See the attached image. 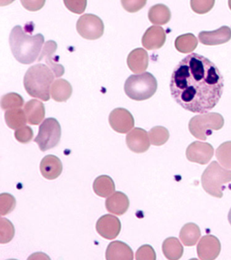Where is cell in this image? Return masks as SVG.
<instances>
[{
    "mask_svg": "<svg viewBox=\"0 0 231 260\" xmlns=\"http://www.w3.org/2000/svg\"><path fill=\"white\" fill-rule=\"evenodd\" d=\"M16 199L9 193H3L0 195V214L6 215L12 212L16 206Z\"/></svg>",
    "mask_w": 231,
    "mask_h": 260,
    "instance_id": "d6a6232c",
    "label": "cell"
},
{
    "mask_svg": "<svg viewBox=\"0 0 231 260\" xmlns=\"http://www.w3.org/2000/svg\"><path fill=\"white\" fill-rule=\"evenodd\" d=\"M5 120L7 125L13 129H18L27 123L25 111L16 108L9 109L5 113Z\"/></svg>",
    "mask_w": 231,
    "mask_h": 260,
    "instance_id": "4316f807",
    "label": "cell"
},
{
    "mask_svg": "<svg viewBox=\"0 0 231 260\" xmlns=\"http://www.w3.org/2000/svg\"><path fill=\"white\" fill-rule=\"evenodd\" d=\"M105 206L109 212L117 215H122L129 209L128 197L124 193L117 191L107 199Z\"/></svg>",
    "mask_w": 231,
    "mask_h": 260,
    "instance_id": "ac0fdd59",
    "label": "cell"
},
{
    "mask_svg": "<svg viewBox=\"0 0 231 260\" xmlns=\"http://www.w3.org/2000/svg\"><path fill=\"white\" fill-rule=\"evenodd\" d=\"M94 192L101 197H108L112 194L115 190L114 181L107 175L98 176L95 179L93 184Z\"/></svg>",
    "mask_w": 231,
    "mask_h": 260,
    "instance_id": "d4e9b609",
    "label": "cell"
},
{
    "mask_svg": "<svg viewBox=\"0 0 231 260\" xmlns=\"http://www.w3.org/2000/svg\"><path fill=\"white\" fill-rule=\"evenodd\" d=\"M150 141L153 145L161 146L168 142L170 133L166 127L156 126L152 128L149 132Z\"/></svg>",
    "mask_w": 231,
    "mask_h": 260,
    "instance_id": "f1b7e54d",
    "label": "cell"
},
{
    "mask_svg": "<svg viewBox=\"0 0 231 260\" xmlns=\"http://www.w3.org/2000/svg\"><path fill=\"white\" fill-rule=\"evenodd\" d=\"M111 127L115 132L125 134L135 126V119L130 112L123 108H117L111 112L109 117Z\"/></svg>",
    "mask_w": 231,
    "mask_h": 260,
    "instance_id": "30bf717a",
    "label": "cell"
},
{
    "mask_svg": "<svg viewBox=\"0 0 231 260\" xmlns=\"http://www.w3.org/2000/svg\"><path fill=\"white\" fill-rule=\"evenodd\" d=\"M214 152V148L210 144L195 141L188 146L186 155L190 161L206 165L212 159Z\"/></svg>",
    "mask_w": 231,
    "mask_h": 260,
    "instance_id": "9c48e42d",
    "label": "cell"
},
{
    "mask_svg": "<svg viewBox=\"0 0 231 260\" xmlns=\"http://www.w3.org/2000/svg\"><path fill=\"white\" fill-rule=\"evenodd\" d=\"M52 71L44 64H35L28 69L24 77V86L31 97L49 101L50 87L55 76Z\"/></svg>",
    "mask_w": 231,
    "mask_h": 260,
    "instance_id": "3957f363",
    "label": "cell"
},
{
    "mask_svg": "<svg viewBox=\"0 0 231 260\" xmlns=\"http://www.w3.org/2000/svg\"><path fill=\"white\" fill-rule=\"evenodd\" d=\"M121 5L130 13L139 12L147 4V0H121Z\"/></svg>",
    "mask_w": 231,
    "mask_h": 260,
    "instance_id": "d590c367",
    "label": "cell"
},
{
    "mask_svg": "<svg viewBox=\"0 0 231 260\" xmlns=\"http://www.w3.org/2000/svg\"><path fill=\"white\" fill-rule=\"evenodd\" d=\"M11 51L16 60L24 64H30L38 58L44 43L41 34L31 36L27 34L22 26H15L9 38Z\"/></svg>",
    "mask_w": 231,
    "mask_h": 260,
    "instance_id": "7a4b0ae2",
    "label": "cell"
},
{
    "mask_svg": "<svg viewBox=\"0 0 231 260\" xmlns=\"http://www.w3.org/2000/svg\"><path fill=\"white\" fill-rule=\"evenodd\" d=\"M127 65L133 73H141L147 70L149 65V55L143 48H137L129 53L127 59Z\"/></svg>",
    "mask_w": 231,
    "mask_h": 260,
    "instance_id": "ffe728a7",
    "label": "cell"
},
{
    "mask_svg": "<svg viewBox=\"0 0 231 260\" xmlns=\"http://www.w3.org/2000/svg\"><path fill=\"white\" fill-rule=\"evenodd\" d=\"M215 0H190V7L196 14L208 13L214 8Z\"/></svg>",
    "mask_w": 231,
    "mask_h": 260,
    "instance_id": "836d02e7",
    "label": "cell"
},
{
    "mask_svg": "<svg viewBox=\"0 0 231 260\" xmlns=\"http://www.w3.org/2000/svg\"><path fill=\"white\" fill-rule=\"evenodd\" d=\"M231 182V170L222 168L217 161L211 162L202 176V186L208 194L222 198L224 184Z\"/></svg>",
    "mask_w": 231,
    "mask_h": 260,
    "instance_id": "5b68a950",
    "label": "cell"
},
{
    "mask_svg": "<svg viewBox=\"0 0 231 260\" xmlns=\"http://www.w3.org/2000/svg\"><path fill=\"white\" fill-rule=\"evenodd\" d=\"M200 227L194 223H188L182 228L180 239L185 246L195 245L201 237Z\"/></svg>",
    "mask_w": 231,
    "mask_h": 260,
    "instance_id": "484cf974",
    "label": "cell"
},
{
    "mask_svg": "<svg viewBox=\"0 0 231 260\" xmlns=\"http://www.w3.org/2000/svg\"><path fill=\"white\" fill-rule=\"evenodd\" d=\"M224 77L216 65L196 53L188 54L175 67L170 79L174 101L193 113L214 109L224 90Z\"/></svg>",
    "mask_w": 231,
    "mask_h": 260,
    "instance_id": "6da1fadb",
    "label": "cell"
},
{
    "mask_svg": "<svg viewBox=\"0 0 231 260\" xmlns=\"http://www.w3.org/2000/svg\"><path fill=\"white\" fill-rule=\"evenodd\" d=\"M228 219L229 223H230V224L231 225V209L230 211H229L228 215Z\"/></svg>",
    "mask_w": 231,
    "mask_h": 260,
    "instance_id": "60d3db41",
    "label": "cell"
},
{
    "mask_svg": "<svg viewBox=\"0 0 231 260\" xmlns=\"http://www.w3.org/2000/svg\"><path fill=\"white\" fill-rule=\"evenodd\" d=\"M157 89V79L148 72L131 75L124 85L125 92L127 96L137 101L149 99L155 94Z\"/></svg>",
    "mask_w": 231,
    "mask_h": 260,
    "instance_id": "277c9868",
    "label": "cell"
},
{
    "mask_svg": "<svg viewBox=\"0 0 231 260\" xmlns=\"http://www.w3.org/2000/svg\"><path fill=\"white\" fill-rule=\"evenodd\" d=\"M24 111L27 123L31 125H39L45 117V107L38 100L33 99L27 102L25 104Z\"/></svg>",
    "mask_w": 231,
    "mask_h": 260,
    "instance_id": "44dd1931",
    "label": "cell"
},
{
    "mask_svg": "<svg viewBox=\"0 0 231 260\" xmlns=\"http://www.w3.org/2000/svg\"><path fill=\"white\" fill-rule=\"evenodd\" d=\"M15 227L11 221L2 217L0 221V243H9L15 237Z\"/></svg>",
    "mask_w": 231,
    "mask_h": 260,
    "instance_id": "4dcf8cb0",
    "label": "cell"
},
{
    "mask_svg": "<svg viewBox=\"0 0 231 260\" xmlns=\"http://www.w3.org/2000/svg\"><path fill=\"white\" fill-rule=\"evenodd\" d=\"M40 172L42 176L47 180H55L62 172L61 160L53 154L46 155L40 162Z\"/></svg>",
    "mask_w": 231,
    "mask_h": 260,
    "instance_id": "e0dca14e",
    "label": "cell"
},
{
    "mask_svg": "<svg viewBox=\"0 0 231 260\" xmlns=\"http://www.w3.org/2000/svg\"><path fill=\"white\" fill-rule=\"evenodd\" d=\"M21 2L26 10L31 12H36L44 7L46 0H21Z\"/></svg>",
    "mask_w": 231,
    "mask_h": 260,
    "instance_id": "f35d334b",
    "label": "cell"
},
{
    "mask_svg": "<svg viewBox=\"0 0 231 260\" xmlns=\"http://www.w3.org/2000/svg\"><path fill=\"white\" fill-rule=\"evenodd\" d=\"M220 242L214 235H206L201 239L197 245L198 257L202 260H213L220 253Z\"/></svg>",
    "mask_w": 231,
    "mask_h": 260,
    "instance_id": "7c38bea8",
    "label": "cell"
},
{
    "mask_svg": "<svg viewBox=\"0 0 231 260\" xmlns=\"http://www.w3.org/2000/svg\"><path fill=\"white\" fill-rule=\"evenodd\" d=\"M72 86L69 81L64 79L54 81L51 86L52 98L56 102H66L72 94Z\"/></svg>",
    "mask_w": 231,
    "mask_h": 260,
    "instance_id": "7402d4cb",
    "label": "cell"
},
{
    "mask_svg": "<svg viewBox=\"0 0 231 260\" xmlns=\"http://www.w3.org/2000/svg\"><path fill=\"white\" fill-rule=\"evenodd\" d=\"M107 260H133V249L126 243L119 241L111 242L106 251Z\"/></svg>",
    "mask_w": 231,
    "mask_h": 260,
    "instance_id": "d6986e66",
    "label": "cell"
},
{
    "mask_svg": "<svg viewBox=\"0 0 231 260\" xmlns=\"http://www.w3.org/2000/svg\"><path fill=\"white\" fill-rule=\"evenodd\" d=\"M136 259L137 260H155V252L151 245H143L138 249L136 253Z\"/></svg>",
    "mask_w": 231,
    "mask_h": 260,
    "instance_id": "74e56055",
    "label": "cell"
},
{
    "mask_svg": "<svg viewBox=\"0 0 231 260\" xmlns=\"http://www.w3.org/2000/svg\"><path fill=\"white\" fill-rule=\"evenodd\" d=\"M76 27L78 34L86 40H97L104 34V23L94 14H86L81 16L77 22Z\"/></svg>",
    "mask_w": 231,
    "mask_h": 260,
    "instance_id": "ba28073f",
    "label": "cell"
},
{
    "mask_svg": "<svg viewBox=\"0 0 231 260\" xmlns=\"http://www.w3.org/2000/svg\"><path fill=\"white\" fill-rule=\"evenodd\" d=\"M198 45V40L192 34L182 35L175 40V47L178 52L188 54L195 50Z\"/></svg>",
    "mask_w": 231,
    "mask_h": 260,
    "instance_id": "83f0119b",
    "label": "cell"
},
{
    "mask_svg": "<svg viewBox=\"0 0 231 260\" xmlns=\"http://www.w3.org/2000/svg\"><path fill=\"white\" fill-rule=\"evenodd\" d=\"M15 1V0H0V5L1 6H8Z\"/></svg>",
    "mask_w": 231,
    "mask_h": 260,
    "instance_id": "ab89813d",
    "label": "cell"
},
{
    "mask_svg": "<svg viewBox=\"0 0 231 260\" xmlns=\"http://www.w3.org/2000/svg\"><path fill=\"white\" fill-rule=\"evenodd\" d=\"M96 231L104 239L113 240L118 237L121 232V221L114 215H103L97 221Z\"/></svg>",
    "mask_w": 231,
    "mask_h": 260,
    "instance_id": "8fae6325",
    "label": "cell"
},
{
    "mask_svg": "<svg viewBox=\"0 0 231 260\" xmlns=\"http://www.w3.org/2000/svg\"><path fill=\"white\" fill-rule=\"evenodd\" d=\"M216 156L224 168H231V141L224 142L216 149Z\"/></svg>",
    "mask_w": 231,
    "mask_h": 260,
    "instance_id": "f546056e",
    "label": "cell"
},
{
    "mask_svg": "<svg viewBox=\"0 0 231 260\" xmlns=\"http://www.w3.org/2000/svg\"><path fill=\"white\" fill-rule=\"evenodd\" d=\"M228 6L231 10V0H228Z\"/></svg>",
    "mask_w": 231,
    "mask_h": 260,
    "instance_id": "b9f144b4",
    "label": "cell"
},
{
    "mask_svg": "<svg viewBox=\"0 0 231 260\" xmlns=\"http://www.w3.org/2000/svg\"><path fill=\"white\" fill-rule=\"evenodd\" d=\"M166 35L163 28L159 26H152L148 28L142 39V44L147 50H157L165 44Z\"/></svg>",
    "mask_w": 231,
    "mask_h": 260,
    "instance_id": "2e32d148",
    "label": "cell"
},
{
    "mask_svg": "<svg viewBox=\"0 0 231 260\" xmlns=\"http://www.w3.org/2000/svg\"><path fill=\"white\" fill-rule=\"evenodd\" d=\"M15 136L17 141L23 144L29 143L34 137V132L29 126L24 125L16 129Z\"/></svg>",
    "mask_w": 231,
    "mask_h": 260,
    "instance_id": "e575fe53",
    "label": "cell"
},
{
    "mask_svg": "<svg viewBox=\"0 0 231 260\" xmlns=\"http://www.w3.org/2000/svg\"><path fill=\"white\" fill-rule=\"evenodd\" d=\"M61 137V127L54 118H48L40 126L39 133L34 140L42 151L52 149L58 145Z\"/></svg>",
    "mask_w": 231,
    "mask_h": 260,
    "instance_id": "52a82bcc",
    "label": "cell"
},
{
    "mask_svg": "<svg viewBox=\"0 0 231 260\" xmlns=\"http://www.w3.org/2000/svg\"><path fill=\"white\" fill-rule=\"evenodd\" d=\"M148 16L151 23L163 25L171 19L172 14L167 6L159 4L150 8Z\"/></svg>",
    "mask_w": 231,
    "mask_h": 260,
    "instance_id": "603a6c76",
    "label": "cell"
},
{
    "mask_svg": "<svg viewBox=\"0 0 231 260\" xmlns=\"http://www.w3.org/2000/svg\"><path fill=\"white\" fill-rule=\"evenodd\" d=\"M126 144L129 149L136 153L147 152L150 147L149 134L142 128L136 127L126 136Z\"/></svg>",
    "mask_w": 231,
    "mask_h": 260,
    "instance_id": "4fadbf2b",
    "label": "cell"
},
{
    "mask_svg": "<svg viewBox=\"0 0 231 260\" xmlns=\"http://www.w3.org/2000/svg\"><path fill=\"white\" fill-rule=\"evenodd\" d=\"M24 100L17 93H9L2 98L1 107L3 110L16 109L23 107Z\"/></svg>",
    "mask_w": 231,
    "mask_h": 260,
    "instance_id": "1f68e13d",
    "label": "cell"
},
{
    "mask_svg": "<svg viewBox=\"0 0 231 260\" xmlns=\"http://www.w3.org/2000/svg\"><path fill=\"white\" fill-rule=\"evenodd\" d=\"M162 251L168 259L178 260L183 255L184 249L177 238L170 237L164 241Z\"/></svg>",
    "mask_w": 231,
    "mask_h": 260,
    "instance_id": "cb8c5ba5",
    "label": "cell"
},
{
    "mask_svg": "<svg viewBox=\"0 0 231 260\" xmlns=\"http://www.w3.org/2000/svg\"><path fill=\"white\" fill-rule=\"evenodd\" d=\"M57 49V44L54 41H48L44 46L38 61L45 60L46 64L51 69L56 77L62 76L64 73V69L61 64H58L55 58H54V55L55 54Z\"/></svg>",
    "mask_w": 231,
    "mask_h": 260,
    "instance_id": "5bb4252c",
    "label": "cell"
},
{
    "mask_svg": "<svg viewBox=\"0 0 231 260\" xmlns=\"http://www.w3.org/2000/svg\"><path fill=\"white\" fill-rule=\"evenodd\" d=\"M67 8L74 13L81 14L86 10L87 0H63Z\"/></svg>",
    "mask_w": 231,
    "mask_h": 260,
    "instance_id": "8d00e7d4",
    "label": "cell"
},
{
    "mask_svg": "<svg viewBox=\"0 0 231 260\" xmlns=\"http://www.w3.org/2000/svg\"><path fill=\"white\" fill-rule=\"evenodd\" d=\"M224 124V118L220 114L204 113L194 116L190 120L188 129L194 138L206 140L208 136L212 135L214 130L220 129Z\"/></svg>",
    "mask_w": 231,
    "mask_h": 260,
    "instance_id": "8992f818",
    "label": "cell"
},
{
    "mask_svg": "<svg viewBox=\"0 0 231 260\" xmlns=\"http://www.w3.org/2000/svg\"><path fill=\"white\" fill-rule=\"evenodd\" d=\"M231 28L223 26L213 31H202L199 34V40L206 46H217L225 44L230 40Z\"/></svg>",
    "mask_w": 231,
    "mask_h": 260,
    "instance_id": "9a60e30c",
    "label": "cell"
}]
</instances>
